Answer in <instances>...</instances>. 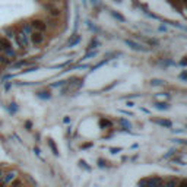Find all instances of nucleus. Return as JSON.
<instances>
[{
    "mask_svg": "<svg viewBox=\"0 0 187 187\" xmlns=\"http://www.w3.org/2000/svg\"><path fill=\"white\" fill-rule=\"evenodd\" d=\"M140 187H162V180L160 177H151V178H143L139 181Z\"/></svg>",
    "mask_w": 187,
    "mask_h": 187,
    "instance_id": "nucleus-1",
    "label": "nucleus"
},
{
    "mask_svg": "<svg viewBox=\"0 0 187 187\" xmlns=\"http://www.w3.org/2000/svg\"><path fill=\"white\" fill-rule=\"evenodd\" d=\"M44 9L47 10L48 16H51V18H59L61 15V9L57 6V3H50V2H47L46 5H44Z\"/></svg>",
    "mask_w": 187,
    "mask_h": 187,
    "instance_id": "nucleus-2",
    "label": "nucleus"
},
{
    "mask_svg": "<svg viewBox=\"0 0 187 187\" xmlns=\"http://www.w3.org/2000/svg\"><path fill=\"white\" fill-rule=\"evenodd\" d=\"M28 37H29V40H31V42H32L34 46H41V44L46 41L44 32H40V31H32Z\"/></svg>",
    "mask_w": 187,
    "mask_h": 187,
    "instance_id": "nucleus-3",
    "label": "nucleus"
},
{
    "mask_svg": "<svg viewBox=\"0 0 187 187\" xmlns=\"http://www.w3.org/2000/svg\"><path fill=\"white\" fill-rule=\"evenodd\" d=\"M13 38L16 40V42H18V46H19L20 48H27V47L29 46V38H28L27 34L22 32V31H19V32L15 34Z\"/></svg>",
    "mask_w": 187,
    "mask_h": 187,
    "instance_id": "nucleus-4",
    "label": "nucleus"
},
{
    "mask_svg": "<svg viewBox=\"0 0 187 187\" xmlns=\"http://www.w3.org/2000/svg\"><path fill=\"white\" fill-rule=\"evenodd\" d=\"M31 28H32V31H40V32H44L47 29V24L44 22V20L41 19H34L31 24Z\"/></svg>",
    "mask_w": 187,
    "mask_h": 187,
    "instance_id": "nucleus-5",
    "label": "nucleus"
},
{
    "mask_svg": "<svg viewBox=\"0 0 187 187\" xmlns=\"http://www.w3.org/2000/svg\"><path fill=\"white\" fill-rule=\"evenodd\" d=\"M124 42H126L129 47H132L133 50H136V51H148V50H149L148 47H143L142 44H139V42H136V41H133V40H124Z\"/></svg>",
    "mask_w": 187,
    "mask_h": 187,
    "instance_id": "nucleus-6",
    "label": "nucleus"
},
{
    "mask_svg": "<svg viewBox=\"0 0 187 187\" xmlns=\"http://www.w3.org/2000/svg\"><path fill=\"white\" fill-rule=\"evenodd\" d=\"M9 48H12V47H10V42H9V40L3 38V37H0V51H2V53H5V51H7Z\"/></svg>",
    "mask_w": 187,
    "mask_h": 187,
    "instance_id": "nucleus-7",
    "label": "nucleus"
},
{
    "mask_svg": "<svg viewBox=\"0 0 187 187\" xmlns=\"http://www.w3.org/2000/svg\"><path fill=\"white\" fill-rule=\"evenodd\" d=\"M79 42H80V35H73L69 40V42H67V47H75L76 44H79Z\"/></svg>",
    "mask_w": 187,
    "mask_h": 187,
    "instance_id": "nucleus-8",
    "label": "nucleus"
},
{
    "mask_svg": "<svg viewBox=\"0 0 187 187\" xmlns=\"http://www.w3.org/2000/svg\"><path fill=\"white\" fill-rule=\"evenodd\" d=\"M154 123L160 124V126H164V127H171L173 126V123H171L170 120H154Z\"/></svg>",
    "mask_w": 187,
    "mask_h": 187,
    "instance_id": "nucleus-9",
    "label": "nucleus"
},
{
    "mask_svg": "<svg viewBox=\"0 0 187 187\" xmlns=\"http://www.w3.org/2000/svg\"><path fill=\"white\" fill-rule=\"evenodd\" d=\"M119 123L123 126V129H124V130H130V127H132V124H130L126 119H120V120H119Z\"/></svg>",
    "mask_w": 187,
    "mask_h": 187,
    "instance_id": "nucleus-10",
    "label": "nucleus"
},
{
    "mask_svg": "<svg viewBox=\"0 0 187 187\" xmlns=\"http://www.w3.org/2000/svg\"><path fill=\"white\" fill-rule=\"evenodd\" d=\"M15 175H16V173H15V171H10V173H7V174H6V177L3 178V183H9L10 180H13Z\"/></svg>",
    "mask_w": 187,
    "mask_h": 187,
    "instance_id": "nucleus-11",
    "label": "nucleus"
},
{
    "mask_svg": "<svg viewBox=\"0 0 187 187\" xmlns=\"http://www.w3.org/2000/svg\"><path fill=\"white\" fill-rule=\"evenodd\" d=\"M5 34H6V40H12L15 37L13 29H10V28H6V29H5Z\"/></svg>",
    "mask_w": 187,
    "mask_h": 187,
    "instance_id": "nucleus-12",
    "label": "nucleus"
},
{
    "mask_svg": "<svg viewBox=\"0 0 187 187\" xmlns=\"http://www.w3.org/2000/svg\"><path fill=\"white\" fill-rule=\"evenodd\" d=\"M111 15H113L114 18L117 20H120V22H126V19H124V16L123 15H120L119 12H114V10H111Z\"/></svg>",
    "mask_w": 187,
    "mask_h": 187,
    "instance_id": "nucleus-13",
    "label": "nucleus"
},
{
    "mask_svg": "<svg viewBox=\"0 0 187 187\" xmlns=\"http://www.w3.org/2000/svg\"><path fill=\"white\" fill-rule=\"evenodd\" d=\"M47 142H48V145H50V148H51L53 154H54V155H57V154H59V151H57V148H56V143H54L53 140H51V139H48Z\"/></svg>",
    "mask_w": 187,
    "mask_h": 187,
    "instance_id": "nucleus-14",
    "label": "nucleus"
},
{
    "mask_svg": "<svg viewBox=\"0 0 187 187\" xmlns=\"http://www.w3.org/2000/svg\"><path fill=\"white\" fill-rule=\"evenodd\" d=\"M22 32H25L27 35H29V34L32 32V28H31V25H29V24H25V25L22 27Z\"/></svg>",
    "mask_w": 187,
    "mask_h": 187,
    "instance_id": "nucleus-15",
    "label": "nucleus"
},
{
    "mask_svg": "<svg viewBox=\"0 0 187 187\" xmlns=\"http://www.w3.org/2000/svg\"><path fill=\"white\" fill-rule=\"evenodd\" d=\"M165 187H177V180L175 178H171L165 183Z\"/></svg>",
    "mask_w": 187,
    "mask_h": 187,
    "instance_id": "nucleus-16",
    "label": "nucleus"
},
{
    "mask_svg": "<svg viewBox=\"0 0 187 187\" xmlns=\"http://www.w3.org/2000/svg\"><path fill=\"white\" fill-rule=\"evenodd\" d=\"M100 124H101V127H111V126H113V123H111V121L104 120V119H101Z\"/></svg>",
    "mask_w": 187,
    "mask_h": 187,
    "instance_id": "nucleus-17",
    "label": "nucleus"
},
{
    "mask_svg": "<svg viewBox=\"0 0 187 187\" xmlns=\"http://www.w3.org/2000/svg\"><path fill=\"white\" fill-rule=\"evenodd\" d=\"M155 107L158 108V110H167L168 104H165V102H156V104H155Z\"/></svg>",
    "mask_w": 187,
    "mask_h": 187,
    "instance_id": "nucleus-18",
    "label": "nucleus"
},
{
    "mask_svg": "<svg viewBox=\"0 0 187 187\" xmlns=\"http://www.w3.org/2000/svg\"><path fill=\"white\" fill-rule=\"evenodd\" d=\"M27 64H29L27 60H20V61H18V63H15L13 67H22V66H27Z\"/></svg>",
    "mask_w": 187,
    "mask_h": 187,
    "instance_id": "nucleus-19",
    "label": "nucleus"
},
{
    "mask_svg": "<svg viewBox=\"0 0 187 187\" xmlns=\"http://www.w3.org/2000/svg\"><path fill=\"white\" fill-rule=\"evenodd\" d=\"M151 83H152V85H164V80L154 79V80H151Z\"/></svg>",
    "mask_w": 187,
    "mask_h": 187,
    "instance_id": "nucleus-20",
    "label": "nucleus"
},
{
    "mask_svg": "<svg viewBox=\"0 0 187 187\" xmlns=\"http://www.w3.org/2000/svg\"><path fill=\"white\" fill-rule=\"evenodd\" d=\"M98 46V41L97 40H92L91 41V44H89V47H88V48H95V47Z\"/></svg>",
    "mask_w": 187,
    "mask_h": 187,
    "instance_id": "nucleus-21",
    "label": "nucleus"
},
{
    "mask_svg": "<svg viewBox=\"0 0 187 187\" xmlns=\"http://www.w3.org/2000/svg\"><path fill=\"white\" fill-rule=\"evenodd\" d=\"M38 97H40V98H48V97H50V94L48 92H40L38 94Z\"/></svg>",
    "mask_w": 187,
    "mask_h": 187,
    "instance_id": "nucleus-22",
    "label": "nucleus"
},
{
    "mask_svg": "<svg viewBox=\"0 0 187 187\" xmlns=\"http://www.w3.org/2000/svg\"><path fill=\"white\" fill-rule=\"evenodd\" d=\"M95 54H97V51H91V53H88L83 59H89V57H95Z\"/></svg>",
    "mask_w": 187,
    "mask_h": 187,
    "instance_id": "nucleus-23",
    "label": "nucleus"
},
{
    "mask_svg": "<svg viewBox=\"0 0 187 187\" xmlns=\"http://www.w3.org/2000/svg\"><path fill=\"white\" fill-rule=\"evenodd\" d=\"M121 151V148H111V152L113 154H117V152H120Z\"/></svg>",
    "mask_w": 187,
    "mask_h": 187,
    "instance_id": "nucleus-24",
    "label": "nucleus"
},
{
    "mask_svg": "<svg viewBox=\"0 0 187 187\" xmlns=\"http://www.w3.org/2000/svg\"><path fill=\"white\" fill-rule=\"evenodd\" d=\"M20 186V181H15L13 184H12V187H19Z\"/></svg>",
    "mask_w": 187,
    "mask_h": 187,
    "instance_id": "nucleus-25",
    "label": "nucleus"
},
{
    "mask_svg": "<svg viewBox=\"0 0 187 187\" xmlns=\"http://www.w3.org/2000/svg\"><path fill=\"white\" fill-rule=\"evenodd\" d=\"M91 2H92L95 6H98V5H100V0H91Z\"/></svg>",
    "mask_w": 187,
    "mask_h": 187,
    "instance_id": "nucleus-26",
    "label": "nucleus"
},
{
    "mask_svg": "<svg viewBox=\"0 0 187 187\" xmlns=\"http://www.w3.org/2000/svg\"><path fill=\"white\" fill-rule=\"evenodd\" d=\"M47 2H50V3H60V0H47Z\"/></svg>",
    "mask_w": 187,
    "mask_h": 187,
    "instance_id": "nucleus-27",
    "label": "nucleus"
},
{
    "mask_svg": "<svg viewBox=\"0 0 187 187\" xmlns=\"http://www.w3.org/2000/svg\"><path fill=\"white\" fill-rule=\"evenodd\" d=\"M180 187H186V181H181V184H180Z\"/></svg>",
    "mask_w": 187,
    "mask_h": 187,
    "instance_id": "nucleus-28",
    "label": "nucleus"
}]
</instances>
